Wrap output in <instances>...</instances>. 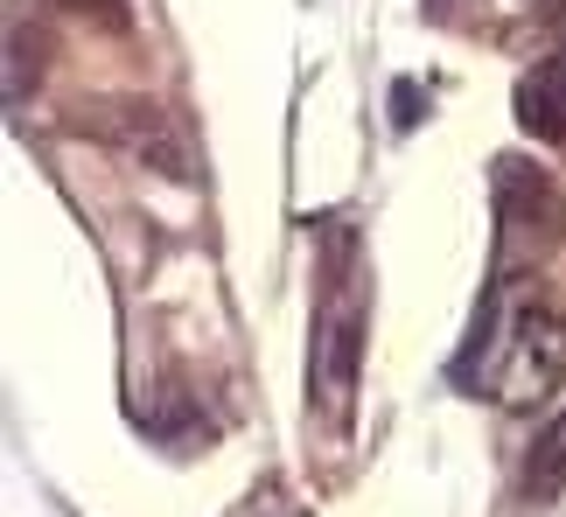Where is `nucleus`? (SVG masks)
<instances>
[{"label":"nucleus","instance_id":"2","mask_svg":"<svg viewBox=\"0 0 566 517\" xmlns=\"http://www.w3.org/2000/svg\"><path fill=\"white\" fill-rule=\"evenodd\" d=\"M559 384H566V315L546 308V300H532V308H517L504 321L490 392L504 405H517V413H532V405H546Z\"/></svg>","mask_w":566,"mask_h":517},{"label":"nucleus","instance_id":"3","mask_svg":"<svg viewBox=\"0 0 566 517\" xmlns=\"http://www.w3.org/2000/svg\"><path fill=\"white\" fill-rule=\"evenodd\" d=\"M511 113L532 140H566V50L538 56L511 92Z\"/></svg>","mask_w":566,"mask_h":517},{"label":"nucleus","instance_id":"1","mask_svg":"<svg viewBox=\"0 0 566 517\" xmlns=\"http://www.w3.org/2000/svg\"><path fill=\"white\" fill-rule=\"evenodd\" d=\"M357 363H364V266H357V239L350 245L336 239L315 300V342H308V399L329 426H343L357 405Z\"/></svg>","mask_w":566,"mask_h":517},{"label":"nucleus","instance_id":"4","mask_svg":"<svg viewBox=\"0 0 566 517\" xmlns=\"http://www.w3.org/2000/svg\"><path fill=\"white\" fill-rule=\"evenodd\" d=\"M559 489H566V413L532 441V455H525V497H559Z\"/></svg>","mask_w":566,"mask_h":517}]
</instances>
